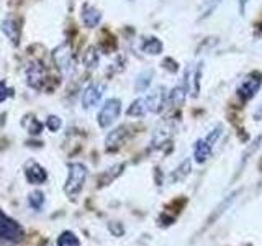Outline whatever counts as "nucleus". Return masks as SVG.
I'll list each match as a JSON object with an SVG mask.
<instances>
[{"label": "nucleus", "mask_w": 262, "mask_h": 246, "mask_svg": "<svg viewBox=\"0 0 262 246\" xmlns=\"http://www.w3.org/2000/svg\"><path fill=\"white\" fill-rule=\"evenodd\" d=\"M221 135H223V127H215L205 138L196 139L193 145L195 162L203 164L205 161H208V158L213 153V148H215V145L220 141Z\"/></svg>", "instance_id": "obj_1"}, {"label": "nucleus", "mask_w": 262, "mask_h": 246, "mask_svg": "<svg viewBox=\"0 0 262 246\" xmlns=\"http://www.w3.org/2000/svg\"><path fill=\"white\" fill-rule=\"evenodd\" d=\"M85 179H87V168L82 162H72L69 166L68 179H66V186H64L66 195L71 197V199H76L85 184Z\"/></svg>", "instance_id": "obj_2"}, {"label": "nucleus", "mask_w": 262, "mask_h": 246, "mask_svg": "<svg viewBox=\"0 0 262 246\" xmlns=\"http://www.w3.org/2000/svg\"><path fill=\"white\" fill-rule=\"evenodd\" d=\"M23 238H25V230L21 228V225H18L15 220L7 217L0 210V241L8 244H16L23 241Z\"/></svg>", "instance_id": "obj_3"}, {"label": "nucleus", "mask_w": 262, "mask_h": 246, "mask_svg": "<svg viewBox=\"0 0 262 246\" xmlns=\"http://www.w3.org/2000/svg\"><path fill=\"white\" fill-rule=\"evenodd\" d=\"M260 87H262V74L257 71H252L241 80V84L237 86L236 92H237V97L246 102V100H251V98L260 90Z\"/></svg>", "instance_id": "obj_4"}, {"label": "nucleus", "mask_w": 262, "mask_h": 246, "mask_svg": "<svg viewBox=\"0 0 262 246\" xmlns=\"http://www.w3.org/2000/svg\"><path fill=\"white\" fill-rule=\"evenodd\" d=\"M53 59L64 76H69L74 71V53L69 43H62L53 51Z\"/></svg>", "instance_id": "obj_5"}, {"label": "nucleus", "mask_w": 262, "mask_h": 246, "mask_svg": "<svg viewBox=\"0 0 262 246\" xmlns=\"http://www.w3.org/2000/svg\"><path fill=\"white\" fill-rule=\"evenodd\" d=\"M120 113H121V102L118 98H108V100L103 104L100 112H98V117H97L98 125L102 128L112 127L120 117Z\"/></svg>", "instance_id": "obj_6"}, {"label": "nucleus", "mask_w": 262, "mask_h": 246, "mask_svg": "<svg viewBox=\"0 0 262 246\" xmlns=\"http://www.w3.org/2000/svg\"><path fill=\"white\" fill-rule=\"evenodd\" d=\"M146 100V107H147V112L151 113H159L164 110V107H166V102H167V90L164 86H159L152 89L147 97H144Z\"/></svg>", "instance_id": "obj_7"}, {"label": "nucleus", "mask_w": 262, "mask_h": 246, "mask_svg": "<svg viewBox=\"0 0 262 246\" xmlns=\"http://www.w3.org/2000/svg\"><path fill=\"white\" fill-rule=\"evenodd\" d=\"M48 80L46 69L43 68V64L38 61H33L28 64L27 68V82L28 86L33 89H43Z\"/></svg>", "instance_id": "obj_8"}, {"label": "nucleus", "mask_w": 262, "mask_h": 246, "mask_svg": "<svg viewBox=\"0 0 262 246\" xmlns=\"http://www.w3.org/2000/svg\"><path fill=\"white\" fill-rule=\"evenodd\" d=\"M103 90L105 86L102 84H89L84 89V92H82V105H84V109H94L95 105L100 104Z\"/></svg>", "instance_id": "obj_9"}, {"label": "nucleus", "mask_w": 262, "mask_h": 246, "mask_svg": "<svg viewBox=\"0 0 262 246\" xmlns=\"http://www.w3.org/2000/svg\"><path fill=\"white\" fill-rule=\"evenodd\" d=\"M2 31H4V35L12 41V45L20 43V33H21L20 22L13 18V16H8V18L2 22Z\"/></svg>", "instance_id": "obj_10"}, {"label": "nucleus", "mask_w": 262, "mask_h": 246, "mask_svg": "<svg viewBox=\"0 0 262 246\" xmlns=\"http://www.w3.org/2000/svg\"><path fill=\"white\" fill-rule=\"evenodd\" d=\"M25 177L30 184H43L48 179V174L43 166H39L38 162H30L27 166V171H25Z\"/></svg>", "instance_id": "obj_11"}, {"label": "nucleus", "mask_w": 262, "mask_h": 246, "mask_svg": "<svg viewBox=\"0 0 262 246\" xmlns=\"http://www.w3.org/2000/svg\"><path fill=\"white\" fill-rule=\"evenodd\" d=\"M80 18L84 22V25L87 28H95L98 23L102 20V13L97 10L95 7L85 4L82 7V13H80Z\"/></svg>", "instance_id": "obj_12"}, {"label": "nucleus", "mask_w": 262, "mask_h": 246, "mask_svg": "<svg viewBox=\"0 0 262 246\" xmlns=\"http://www.w3.org/2000/svg\"><path fill=\"white\" fill-rule=\"evenodd\" d=\"M126 127H120L117 130H113L112 133L106 136L105 139V145H106V150H118V148L125 143V139H126Z\"/></svg>", "instance_id": "obj_13"}, {"label": "nucleus", "mask_w": 262, "mask_h": 246, "mask_svg": "<svg viewBox=\"0 0 262 246\" xmlns=\"http://www.w3.org/2000/svg\"><path fill=\"white\" fill-rule=\"evenodd\" d=\"M185 97H187V89H185L184 84H180V86H176L167 94V102L172 107H180V105H184Z\"/></svg>", "instance_id": "obj_14"}, {"label": "nucleus", "mask_w": 262, "mask_h": 246, "mask_svg": "<svg viewBox=\"0 0 262 246\" xmlns=\"http://www.w3.org/2000/svg\"><path fill=\"white\" fill-rule=\"evenodd\" d=\"M172 131H174V128L170 127V123H164V125H161L158 130H156L154 138H152L154 146H162L172 136Z\"/></svg>", "instance_id": "obj_15"}, {"label": "nucleus", "mask_w": 262, "mask_h": 246, "mask_svg": "<svg viewBox=\"0 0 262 246\" xmlns=\"http://www.w3.org/2000/svg\"><path fill=\"white\" fill-rule=\"evenodd\" d=\"M141 49L146 53V54H161L162 53V43L158 39V38H146L141 45Z\"/></svg>", "instance_id": "obj_16"}, {"label": "nucleus", "mask_w": 262, "mask_h": 246, "mask_svg": "<svg viewBox=\"0 0 262 246\" xmlns=\"http://www.w3.org/2000/svg\"><path fill=\"white\" fill-rule=\"evenodd\" d=\"M126 113L129 115V117H144V115L147 113V107H146L144 97L136 98V100L129 105V109L126 110Z\"/></svg>", "instance_id": "obj_17"}, {"label": "nucleus", "mask_w": 262, "mask_h": 246, "mask_svg": "<svg viewBox=\"0 0 262 246\" xmlns=\"http://www.w3.org/2000/svg\"><path fill=\"white\" fill-rule=\"evenodd\" d=\"M152 76L154 72L149 69V71H143L139 76L136 77V82H135V89L138 92H144V90L151 86V80H152Z\"/></svg>", "instance_id": "obj_18"}, {"label": "nucleus", "mask_w": 262, "mask_h": 246, "mask_svg": "<svg viewBox=\"0 0 262 246\" xmlns=\"http://www.w3.org/2000/svg\"><path fill=\"white\" fill-rule=\"evenodd\" d=\"M57 246H80V241L72 232H64L57 238Z\"/></svg>", "instance_id": "obj_19"}, {"label": "nucleus", "mask_w": 262, "mask_h": 246, "mask_svg": "<svg viewBox=\"0 0 262 246\" xmlns=\"http://www.w3.org/2000/svg\"><path fill=\"white\" fill-rule=\"evenodd\" d=\"M221 4V0H205L203 2V8L200 12V18H207L210 16L213 12H215V8Z\"/></svg>", "instance_id": "obj_20"}, {"label": "nucleus", "mask_w": 262, "mask_h": 246, "mask_svg": "<svg viewBox=\"0 0 262 246\" xmlns=\"http://www.w3.org/2000/svg\"><path fill=\"white\" fill-rule=\"evenodd\" d=\"M61 125H62L61 118L59 117H54V115H51V117L46 120V127L51 130V131H57V130L61 128Z\"/></svg>", "instance_id": "obj_21"}, {"label": "nucleus", "mask_w": 262, "mask_h": 246, "mask_svg": "<svg viewBox=\"0 0 262 246\" xmlns=\"http://www.w3.org/2000/svg\"><path fill=\"white\" fill-rule=\"evenodd\" d=\"M45 202V195L41 194V192H33L30 195V203L33 205L35 209H39L41 207V203Z\"/></svg>", "instance_id": "obj_22"}, {"label": "nucleus", "mask_w": 262, "mask_h": 246, "mask_svg": "<svg viewBox=\"0 0 262 246\" xmlns=\"http://www.w3.org/2000/svg\"><path fill=\"white\" fill-rule=\"evenodd\" d=\"M12 95V89H8L5 82H0V102H5Z\"/></svg>", "instance_id": "obj_23"}, {"label": "nucleus", "mask_w": 262, "mask_h": 246, "mask_svg": "<svg viewBox=\"0 0 262 246\" xmlns=\"http://www.w3.org/2000/svg\"><path fill=\"white\" fill-rule=\"evenodd\" d=\"M254 117H256V120H262V104L259 105V109H257V112H256Z\"/></svg>", "instance_id": "obj_24"}, {"label": "nucleus", "mask_w": 262, "mask_h": 246, "mask_svg": "<svg viewBox=\"0 0 262 246\" xmlns=\"http://www.w3.org/2000/svg\"><path fill=\"white\" fill-rule=\"evenodd\" d=\"M246 4H248V0H239V12H241V15H244V7H246Z\"/></svg>", "instance_id": "obj_25"}]
</instances>
